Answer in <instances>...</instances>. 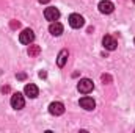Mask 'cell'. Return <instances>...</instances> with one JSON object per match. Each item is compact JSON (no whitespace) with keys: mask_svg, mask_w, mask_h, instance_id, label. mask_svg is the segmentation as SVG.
<instances>
[{"mask_svg":"<svg viewBox=\"0 0 135 133\" xmlns=\"http://www.w3.org/2000/svg\"><path fill=\"white\" fill-rule=\"evenodd\" d=\"M93 89H94V83H93L90 78H82V80L77 83V91L82 93V94H90Z\"/></svg>","mask_w":135,"mask_h":133,"instance_id":"cell-1","label":"cell"},{"mask_svg":"<svg viewBox=\"0 0 135 133\" xmlns=\"http://www.w3.org/2000/svg\"><path fill=\"white\" fill-rule=\"evenodd\" d=\"M24 105H25V99L21 93H14L11 96V106L14 110H21V108H24Z\"/></svg>","mask_w":135,"mask_h":133,"instance_id":"cell-2","label":"cell"},{"mask_svg":"<svg viewBox=\"0 0 135 133\" xmlns=\"http://www.w3.org/2000/svg\"><path fill=\"white\" fill-rule=\"evenodd\" d=\"M44 17H46L47 21H50V22L58 21V17H60V11H58V8H55V6H49V8H46V11H44Z\"/></svg>","mask_w":135,"mask_h":133,"instance_id":"cell-3","label":"cell"},{"mask_svg":"<svg viewBox=\"0 0 135 133\" xmlns=\"http://www.w3.org/2000/svg\"><path fill=\"white\" fill-rule=\"evenodd\" d=\"M83 24H85V19L80 16V14H71L69 16V25L72 27V28H82L83 27Z\"/></svg>","mask_w":135,"mask_h":133,"instance_id":"cell-4","label":"cell"},{"mask_svg":"<svg viewBox=\"0 0 135 133\" xmlns=\"http://www.w3.org/2000/svg\"><path fill=\"white\" fill-rule=\"evenodd\" d=\"M49 113L54 116H61L65 113V105L61 102H52L49 105Z\"/></svg>","mask_w":135,"mask_h":133,"instance_id":"cell-5","label":"cell"},{"mask_svg":"<svg viewBox=\"0 0 135 133\" xmlns=\"http://www.w3.org/2000/svg\"><path fill=\"white\" fill-rule=\"evenodd\" d=\"M35 39V33L33 30H30V28H25L21 36H19V41H21V44H32Z\"/></svg>","mask_w":135,"mask_h":133,"instance_id":"cell-6","label":"cell"},{"mask_svg":"<svg viewBox=\"0 0 135 133\" xmlns=\"http://www.w3.org/2000/svg\"><path fill=\"white\" fill-rule=\"evenodd\" d=\"M102 44H104V47H105L107 50H115V49L118 47L116 39H115L113 36H110V34H105V36L102 38Z\"/></svg>","mask_w":135,"mask_h":133,"instance_id":"cell-7","label":"cell"},{"mask_svg":"<svg viewBox=\"0 0 135 133\" xmlns=\"http://www.w3.org/2000/svg\"><path fill=\"white\" fill-rule=\"evenodd\" d=\"M79 103H80V106H82L83 110H86V111H91V110H94V106H96L94 99H93V97H88V96L82 97Z\"/></svg>","mask_w":135,"mask_h":133,"instance_id":"cell-8","label":"cell"},{"mask_svg":"<svg viewBox=\"0 0 135 133\" xmlns=\"http://www.w3.org/2000/svg\"><path fill=\"white\" fill-rule=\"evenodd\" d=\"M99 11H101L102 14H110V13H113V9H115V5L110 2V0H102L99 2Z\"/></svg>","mask_w":135,"mask_h":133,"instance_id":"cell-9","label":"cell"},{"mask_svg":"<svg viewBox=\"0 0 135 133\" xmlns=\"http://www.w3.org/2000/svg\"><path fill=\"white\" fill-rule=\"evenodd\" d=\"M24 93H25V96H27V97L35 99V97H38V94H39V89H38V86H36V85L30 83V85H27V86H25Z\"/></svg>","mask_w":135,"mask_h":133,"instance_id":"cell-10","label":"cell"},{"mask_svg":"<svg viewBox=\"0 0 135 133\" xmlns=\"http://www.w3.org/2000/svg\"><path fill=\"white\" fill-rule=\"evenodd\" d=\"M49 32L50 34H54V36H60V34L63 33V25L60 24V22H50V25H49Z\"/></svg>","mask_w":135,"mask_h":133,"instance_id":"cell-11","label":"cell"},{"mask_svg":"<svg viewBox=\"0 0 135 133\" xmlns=\"http://www.w3.org/2000/svg\"><path fill=\"white\" fill-rule=\"evenodd\" d=\"M68 50L66 49H63L60 53H58V58H57V64H58V67H63L65 64H66V61H68Z\"/></svg>","mask_w":135,"mask_h":133,"instance_id":"cell-12","label":"cell"},{"mask_svg":"<svg viewBox=\"0 0 135 133\" xmlns=\"http://www.w3.org/2000/svg\"><path fill=\"white\" fill-rule=\"evenodd\" d=\"M39 52H41V47L39 45H30L28 47V55L30 57H38Z\"/></svg>","mask_w":135,"mask_h":133,"instance_id":"cell-13","label":"cell"},{"mask_svg":"<svg viewBox=\"0 0 135 133\" xmlns=\"http://www.w3.org/2000/svg\"><path fill=\"white\" fill-rule=\"evenodd\" d=\"M101 78H102V81H104V85H105V83H112V77H110L108 74H104Z\"/></svg>","mask_w":135,"mask_h":133,"instance_id":"cell-14","label":"cell"},{"mask_svg":"<svg viewBox=\"0 0 135 133\" xmlns=\"http://www.w3.org/2000/svg\"><path fill=\"white\" fill-rule=\"evenodd\" d=\"M19 25H21V24H19L17 21H11V28H13V30H16V28H19Z\"/></svg>","mask_w":135,"mask_h":133,"instance_id":"cell-15","label":"cell"},{"mask_svg":"<svg viewBox=\"0 0 135 133\" xmlns=\"http://www.w3.org/2000/svg\"><path fill=\"white\" fill-rule=\"evenodd\" d=\"M17 78L19 80H25V74H17Z\"/></svg>","mask_w":135,"mask_h":133,"instance_id":"cell-16","label":"cell"},{"mask_svg":"<svg viewBox=\"0 0 135 133\" xmlns=\"http://www.w3.org/2000/svg\"><path fill=\"white\" fill-rule=\"evenodd\" d=\"M46 75H47V74H46V72H44V70H41V72H39V77H41V78H44V77H46Z\"/></svg>","mask_w":135,"mask_h":133,"instance_id":"cell-17","label":"cell"},{"mask_svg":"<svg viewBox=\"0 0 135 133\" xmlns=\"http://www.w3.org/2000/svg\"><path fill=\"white\" fill-rule=\"evenodd\" d=\"M38 2H39V3H49L50 0H38Z\"/></svg>","mask_w":135,"mask_h":133,"instance_id":"cell-18","label":"cell"},{"mask_svg":"<svg viewBox=\"0 0 135 133\" xmlns=\"http://www.w3.org/2000/svg\"><path fill=\"white\" fill-rule=\"evenodd\" d=\"M134 3H135V0H134Z\"/></svg>","mask_w":135,"mask_h":133,"instance_id":"cell-19","label":"cell"},{"mask_svg":"<svg viewBox=\"0 0 135 133\" xmlns=\"http://www.w3.org/2000/svg\"><path fill=\"white\" fill-rule=\"evenodd\" d=\"M134 44H135V41H134Z\"/></svg>","mask_w":135,"mask_h":133,"instance_id":"cell-20","label":"cell"}]
</instances>
